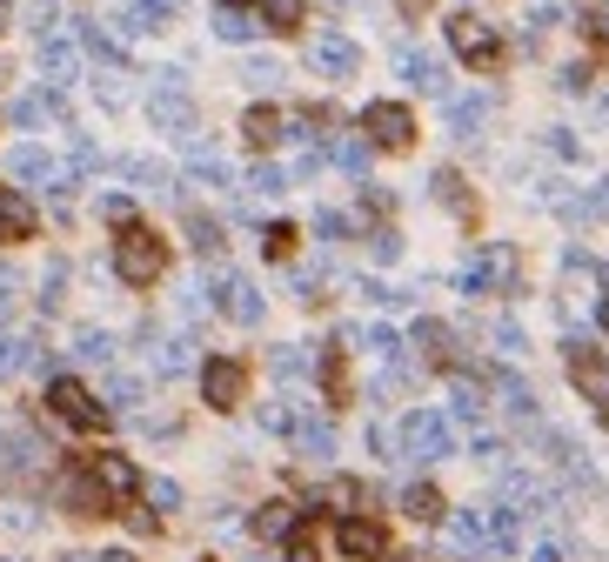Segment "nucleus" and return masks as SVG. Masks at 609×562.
I'll return each instance as SVG.
<instances>
[{"label":"nucleus","mask_w":609,"mask_h":562,"mask_svg":"<svg viewBox=\"0 0 609 562\" xmlns=\"http://www.w3.org/2000/svg\"><path fill=\"white\" fill-rule=\"evenodd\" d=\"M114 274H121L128 289H155L168 274V241L141 221H121V234H114Z\"/></svg>","instance_id":"f257e3e1"},{"label":"nucleus","mask_w":609,"mask_h":562,"mask_svg":"<svg viewBox=\"0 0 609 562\" xmlns=\"http://www.w3.org/2000/svg\"><path fill=\"white\" fill-rule=\"evenodd\" d=\"M449 449H455V435H449L442 416H429V409L402 416V429H396V456H402V462H442Z\"/></svg>","instance_id":"f03ea898"},{"label":"nucleus","mask_w":609,"mask_h":562,"mask_svg":"<svg viewBox=\"0 0 609 562\" xmlns=\"http://www.w3.org/2000/svg\"><path fill=\"white\" fill-rule=\"evenodd\" d=\"M449 48L463 54L476 74H496V67H503V34L489 27L482 14H455V21H449Z\"/></svg>","instance_id":"7ed1b4c3"},{"label":"nucleus","mask_w":609,"mask_h":562,"mask_svg":"<svg viewBox=\"0 0 609 562\" xmlns=\"http://www.w3.org/2000/svg\"><path fill=\"white\" fill-rule=\"evenodd\" d=\"M48 409H54L67 429H81V435H101V429H107V409H101V401L74 382V375H54V382H48Z\"/></svg>","instance_id":"20e7f679"},{"label":"nucleus","mask_w":609,"mask_h":562,"mask_svg":"<svg viewBox=\"0 0 609 562\" xmlns=\"http://www.w3.org/2000/svg\"><path fill=\"white\" fill-rule=\"evenodd\" d=\"M362 135L375 141V148H415V114L402 107V101H368L362 107Z\"/></svg>","instance_id":"39448f33"},{"label":"nucleus","mask_w":609,"mask_h":562,"mask_svg":"<svg viewBox=\"0 0 609 562\" xmlns=\"http://www.w3.org/2000/svg\"><path fill=\"white\" fill-rule=\"evenodd\" d=\"M569 382H576L583 401H596V409L609 416V355H596L589 342L569 335Z\"/></svg>","instance_id":"423d86ee"},{"label":"nucleus","mask_w":609,"mask_h":562,"mask_svg":"<svg viewBox=\"0 0 609 562\" xmlns=\"http://www.w3.org/2000/svg\"><path fill=\"white\" fill-rule=\"evenodd\" d=\"M242 395H248V369H242L235 355L202 361V401H208V409H235Z\"/></svg>","instance_id":"0eeeda50"},{"label":"nucleus","mask_w":609,"mask_h":562,"mask_svg":"<svg viewBox=\"0 0 609 562\" xmlns=\"http://www.w3.org/2000/svg\"><path fill=\"white\" fill-rule=\"evenodd\" d=\"M522 281V261H516V248H489V255H476L469 268H463V289L469 295H489V289H516Z\"/></svg>","instance_id":"6e6552de"},{"label":"nucleus","mask_w":609,"mask_h":562,"mask_svg":"<svg viewBox=\"0 0 609 562\" xmlns=\"http://www.w3.org/2000/svg\"><path fill=\"white\" fill-rule=\"evenodd\" d=\"M208 295H215V308H221L228 321H242V329H255V321L269 315V302H261V295H255V281H242V274H215V289H208Z\"/></svg>","instance_id":"1a4fd4ad"},{"label":"nucleus","mask_w":609,"mask_h":562,"mask_svg":"<svg viewBox=\"0 0 609 562\" xmlns=\"http://www.w3.org/2000/svg\"><path fill=\"white\" fill-rule=\"evenodd\" d=\"M309 67L328 74V80H349V74L362 67V48H355L349 34H315V40H309Z\"/></svg>","instance_id":"9d476101"},{"label":"nucleus","mask_w":609,"mask_h":562,"mask_svg":"<svg viewBox=\"0 0 609 562\" xmlns=\"http://www.w3.org/2000/svg\"><path fill=\"white\" fill-rule=\"evenodd\" d=\"M88 475L107 489V502H114V509H121V502H134V489H141L134 462H128V456H114V449H107V456H88Z\"/></svg>","instance_id":"9b49d317"},{"label":"nucleus","mask_w":609,"mask_h":562,"mask_svg":"<svg viewBox=\"0 0 609 562\" xmlns=\"http://www.w3.org/2000/svg\"><path fill=\"white\" fill-rule=\"evenodd\" d=\"M341 555L383 562L389 555V529H383V522H368V515H349V522H341Z\"/></svg>","instance_id":"f8f14e48"},{"label":"nucleus","mask_w":609,"mask_h":562,"mask_svg":"<svg viewBox=\"0 0 609 562\" xmlns=\"http://www.w3.org/2000/svg\"><path fill=\"white\" fill-rule=\"evenodd\" d=\"M396 67H402L409 88H423V94H442V101H449V74H442L436 54H423V48H396Z\"/></svg>","instance_id":"ddd939ff"},{"label":"nucleus","mask_w":609,"mask_h":562,"mask_svg":"<svg viewBox=\"0 0 609 562\" xmlns=\"http://www.w3.org/2000/svg\"><path fill=\"white\" fill-rule=\"evenodd\" d=\"M155 128H168V135H187V128H195V107H187L181 80H161V94H155Z\"/></svg>","instance_id":"4468645a"},{"label":"nucleus","mask_w":609,"mask_h":562,"mask_svg":"<svg viewBox=\"0 0 609 562\" xmlns=\"http://www.w3.org/2000/svg\"><path fill=\"white\" fill-rule=\"evenodd\" d=\"M482 120H489V94H455V101H449V135H455V141H476Z\"/></svg>","instance_id":"2eb2a0df"},{"label":"nucleus","mask_w":609,"mask_h":562,"mask_svg":"<svg viewBox=\"0 0 609 562\" xmlns=\"http://www.w3.org/2000/svg\"><path fill=\"white\" fill-rule=\"evenodd\" d=\"M415 348H423L436 369H455V361H463V348H455V335L442 329V321H415Z\"/></svg>","instance_id":"dca6fc26"},{"label":"nucleus","mask_w":609,"mask_h":562,"mask_svg":"<svg viewBox=\"0 0 609 562\" xmlns=\"http://www.w3.org/2000/svg\"><path fill=\"white\" fill-rule=\"evenodd\" d=\"M34 234V208L21 201V188L0 181V241H27Z\"/></svg>","instance_id":"f3484780"},{"label":"nucleus","mask_w":609,"mask_h":562,"mask_svg":"<svg viewBox=\"0 0 609 562\" xmlns=\"http://www.w3.org/2000/svg\"><path fill=\"white\" fill-rule=\"evenodd\" d=\"M67 509H74V515H107L114 502H107V489H101V482L81 469V475H67Z\"/></svg>","instance_id":"a211bd4d"},{"label":"nucleus","mask_w":609,"mask_h":562,"mask_svg":"<svg viewBox=\"0 0 609 562\" xmlns=\"http://www.w3.org/2000/svg\"><path fill=\"white\" fill-rule=\"evenodd\" d=\"M429 188H436L442 208H455L463 221H476V201H469V188H463V175H455V168H436V175H429Z\"/></svg>","instance_id":"6ab92c4d"},{"label":"nucleus","mask_w":609,"mask_h":562,"mask_svg":"<svg viewBox=\"0 0 609 562\" xmlns=\"http://www.w3.org/2000/svg\"><path fill=\"white\" fill-rule=\"evenodd\" d=\"M282 128H288V120H282L275 107H248V114H242V135H248L255 148H275V141H282Z\"/></svg>","instance_id":"aec40b11"},{"label":"nucleus","mask_w":609,"mask_h":562,"mask_svg":"<svg viewBox=\"0 0 609 562\" xmlns=\"http://www.w3.org/2000/svg\"><path fill=\"white\" fill-rule=\"evenodd\" d=\"M402 509L415 515V522H442V489H436V482H415V489H402Z\"/></svg>","instance_id":"412c9836"},{"label":"nucleus","mask_w":609,"mask_h":562,"mask_svg":"<svg viewBox=\"0 0 609 562\" xmlns=\"http://www.w3.org/2000/svg\"><path fill=\"white\" fill-rule=\"evenodd\" d=\"M301 14H309V0H261V27H275V34L301 27Z\"/></svg>","instance_id":"4be33fe9"},{"label":"nucleus","mask_w":609,"mask_h":562,"mask_svg":"<svg viewBox=\"0 0 609 562\" xmlns=\"http://www.w3.org/2000/svg\"><path fill=\"white\" fill-rule=\"evenodd\" d=\"M14 175L21 181H54V154L48 148H14Z\"/></svg>","instance_id":"5701e85b"},{"label":"nucleus","mask_w":609,"mask_h":562,"mask_svg":"<svg viewBox=\"0 0 609 562\" xmlns=\"http://www.w3.org/2000/svg\"><path fill=\"white\" fill-rule=\"evenodd\" d=\"M295 529V509L288 502H261L255 509V536H288Z\"/></svg>","instance_id":"b1692460"},{"label":"nucleus","mask_w":609,"mask_h":562,"mask_svg":"<svg viewBox=\"0 0 609 562\" xmlns=\"http://www.w3.org/2000/svg\"><path fill=\"white\" fill-rule=\"evenodd\" d=\"M295 241H301V234H295L288 221H269V228H261V255H269V261H288Z\"/></svg>","instance_id":"393cba45"},{"label":"nucleus","mask_w":609,"mask_h":562,"mask_svg":"<svg viewBox=\"0 0 609 562\" xmlns=\"http://www.w3.org/2000/svg\"><path fill=\"white\" fill-rule=\"evenodd\" d=\"M288 435H295V449H301V456H328V449H335V435H328L322 422H295Z\"/></svg>","instance_id":"a878e982"},{"label":"nucleus","mask_w":609,"mask_h":562,"mask_svg":"<svg viewBox=\"0 0 609 562\" xmlns=\"http://www.w3.org/2000/svg\"><path fill=\"white\" fill-rule=\"evenodd\" d=\"M41 456H48V449H41L34 435H8V469H14V475H21V469H41Z\"/></svg>","instance_id":"bb28decb"},{"label":"nucleus","mask_w":609,"mask_h":562,"mask_svg":"<svg viewBox=\"0 0 609 562\" xmlns=\"http://www.w3.org/2000/svg\"><path fill=\"white\" fill-rule=\"evenodd\" d=\"M215 34H221V40H255L261 27H255L242 8H221V14H215Z\"/></svg>","instance_id":"cd10ccee"},{"label":"nucleus","mask_w":609,"mask_h":562,"mask_svg":"<svg viewBox=\"0 0 609 562\" xmlns=\"http://www.w3.org/2000/svg\"><path fill=\"white\" fill-rule=\"evenodd\" d=\"M187 241H195L202 255H221V221H208V215H187Z\"/></svg>","instance_id":"c85d7f7f"},{"label":"nucleus","mask_w":609,"mask_h":562,"mask_svg":"<svg viewBox=\"0 0 609 562\" xmlns=\"http://www.w3.org/2000/svg\"><path fill=\"white\" fill-rule=\"evenodd\" d=\"M282 562H322L315 529H301V522H295V529H288V555H282Z\"/></svg>","instance_id":"c756f323"},{"label":"nucleus","mask_w":609,"mask_h":562,"mask_svg":"<svg viewBox=\"0 0 609 562\" xmlns=\"http://www.w3.org/2000/svg\"><path fill=\"white\" fill-rule=\"evenodd\" d=\"M41 61H48V74H54V80H67V74H74V48H67V40H54V34L41 40Z\"/></svg>","instance_id":"7c9ffc66"},{"label":"nucleus","mask_w":609,"mask_h":562,"mask_svg":"<svg viewBox=\"0 0 609 562\" xmlns=\"http://www.w3.org/2000/svg\"><path fill=\"white\" fill-rule=\"evenodd\" d=\"M322 388H328V401H349V369H341V355H322Z\"/></svg>","instance_id":"2f4dec72"},{"label":"nucleus","mask_w":609,"mask_h":562,"mask_svg":"<svg viewBox=\"0 0 609 562\" xmlns=\"http://www.w3.org/2000/svg\"><path fill=\"white\" fill-rule=\"evenodd\" d=\"M269 369H275L282 382H288V375H309V355H301V348H275V355H269Z\"/></svg>","instance_id":"473e14b6"},{"label":"nucleus","mask_w":609,"mask_h":562,"mask_svg":"<svg viewBox=\"0 0 609 562\" xmlns=\"http://www.w3.org/2000/svg\"><path fill=\"white\" fill-rule=\"evenodd\" d=\"M328 154H335V161H341V168H349V175H362V168H368V141H335Z\"/></svg>","instance_id":"72a5a7b5"},{"label":"nucleus","mask_w":609,"mask_h":562,"mask_svg":"<svg viewBox=\"0 0 609 562\" xmlns=\"http://www.w3.org/2000/svg\"><path fill=\"white\" fill-rule=\"evenodd\" d=\"M322 496H328L335 509H355V502H362V482H349V475H341V482H328Z\"/></svg>","instance_id":"f704fd0d"},{"label":"nucleus","mask_w":609,"mask_h":562,"mask_svg":"<svg viewBox=\"0 0 609 562\" xmlns=\"http://www.w3.org/2000/svg\"><path fill=\"white\" fill-rule=\"evenodd\" d=\"M583 34L609 40V0H589V8H583Z\"/></svg>","instance_id":"c9c22d12"},{"label":"nucleus","mask_w":609,"mask_h":562,"mask_svg":"<svg viewBox=\"0 0 609 562\" xmlns=\"http://www.w3.org/2000/svg\"><path fill=\"white\" fill-rule=\"evenodd\" d=\"M248 188H255V194H282L288 181H282V168H269V161H261V168L248 175Z\"/></svg>","instance_id":"e433bc0d"},{"label":"nucleus","mask_w":609,"mask_h":562,"mask_svg":"<svg viewBox=\"0 0 609 562\" xmlns=\"http://www.w3.org/2000/svg\"><path fill=\"white\" fill-rule=\"evenodd\" d=\"M503 401H509V409H516V416H529V409H536V395H529V388H522L516 375H503Z\"/></svg>","instance_id":"4c0bfd02"},{"label":"nucleus","mask_w":609,"mask_h":562,"mask_svg":"<svg viewBox=\"0 0 609 562\" xmlns=\"http://www.w3.org/2000/svg\"><path fill=\"white\" fill-rule=\"evenodd\" d=\"M368 248H375V261H396V255H402V234L383 228V234H368Z\"/></svg>","instance_id":"58836bf2"},{"label":"nucleus","mask_w":609,"mask_h":562,"mask_svg":"<svg viewBox=\"0 0 609 562\" xmlns=\"http://www.w3.org/2000/svg\"><path fill=\"white\" fill-rule=\"evenodd\" d=\"M81 40H88V54H101V61H121V48L101 34V27H81Z\"/></svg>","instance_id":"ea45409f"},{"label":"nucleus","mask_w":609,"mask_h":562,"mask_svg":"<svg viewBox=\"0 0 609 562\" xmlns=\"http://www.w3.org/2000/svg\"><path fill=\"white\" fill-rule=\"evenodd\" d=\"M128 181H147V188H168V175L155 168V161H128Z\"/></svg>","instance_id":"a19ab883"},{"label":"nucleus","mask_w":609,"mask_h":562,"mask_svg":"<svg viewBox=\"0 0 609 562\" xmlns=\"http://www.w3.org/2000/svg\"><path fill=\"white\" fill-rule=\"evenodd\" d=\"M81 355H88V361H107V355H114V342H107L101 329H88V335H81Z\"/></svg>","instance_id":"79ce46f5"},{"label":"nucleus","mask_w":609,"mask_h":562,"mask_svg":"<svg viewBox=\"0 0 609 562\" xmlns=\"http://www.w3.org/2000/svg\"><path fill=\"white\" fill-rule=\"evenodd\" d=\"M101 215H107L114 228H121V221H134V208H128V194H107V201H101Z\"/></svg>","instance_id":"37998d69"},{"label":"nucleus","mask_w":609,"mask_h":562,"mask_svg":"<svg viewBox=\"0 0 609 562\" xmlns=\"http://www.w3.org/2000/svg\"><path fill=\"white\" fill-rule=\"evenodd\" d=\"M589 80H596L589 67H562V88H569V94H589Z\"/></svg>","instance_id":"c03bdc74"},{"label":"nucleus","mask_w":609,"mask_h":562,"mask_svg":"<svg viewBox=\"0 0 609 562\" xmlns=\"http://www.w3.org/2000/svg\"><path fill=\"white\" fill-rule=\"evenodd\" d=\"M496 348L503 355H522V329H516V321H503V329H496Z\"/></svg>","instance_id":"a18cd8bd"},{"label":"nucleus","mask_w":609,"mask_h":562,"mask_svg":"<svg viewBox=\"0 0 609 562\" xmlns=\"http://www.w3.org/2000/svg\"><path fill=\"white\" fill-rule=\"evenodd\" d=\"M248 80H261V88H269V80H282V67H275V61H248Z\"/></svg>","instance_id":"49530a36"},{"label":"nucleus","mask_w":609,"mask_h":562,"mask_svg":"<svg viewBox=\"0 0 609 562\" xmlns=\"http://www.w3.org/2000/svg\"><path fill=\"white\" fill-rule=\"evenodd\" d=\"M396 8H402V14H409V21H423V14H429V8H436V0H396Z\"/></svg>","instance_id":"de8ad7c7"},{"label":"nucleus","mask_w":609,"mask_h":562,"mask_svg":"<svg viewBox=\"0 0 609 562\" xmlns=\"http://www.w3.org/2000/svg\"><path fill=\"white\" fill-rule=\"evenodd\" d=\"M94 562H134V555H128V549H107V555H94Z\"/></svg>","instance_id":"09e8293b"},{"label":"nucleus","mask_w":609,"mask_h":562,"mask_svg":"<svg viewBox=\"0 0 609 562\" xmlns=\"http://www.w3.org/2000/svg\"><path fill=\"white\" fill-rule=\"evenodd\" d=\"M0 34H8V0H0Z\"/></svg>","instance_id":"8fccbe9b"},{"label":"nucleus","mask_w":609,"mask_h":562,"mask_svg":"<svg viewBox=\"0 0 609 562\" xmlns=\"http://www.w3.org/2000/svg\"><path fill=\"white\" fill-rule=\"evenodd\" d=\"M215 8H242V0H215Z\"/></svg>","instance_id":"3c124183"},{"label":"nucleus","mask_w":609,"mask_h":562,"mask_svg":"<svg viewBox=\"0 0 609 562\" xmlns=\"http://www.w3.org/2000/svg\"><path fill=\"white\" fill-rule=\"evenodd\" d=\"M67 562H94V555H67Z\"/></svg>","instance_id":"603ef678"},{"label":"nucleus","mask_w":609,"mask_h":562,"mask_svg":"<svg viewBox=\"0 0 609 562\" xmlns=\"http://www.w3.org/2000/svg\"><path fill=\"white\" fill-rule=\"evenodd\" d=\"M602 329H609V302H602Z\"/></svg>","instance_id":"864d4df0"},{"label":"nucleus","mask_w":609,"mask_h":562,"mask_svg":"<svg viewBox=\"0 0 609 562\" xmlns=\"http://www.w3.org/2000/svg\"><path fill=\"white\" fill-rule=\"evenodd\" d=\"M602 281H609V268H602Z\"/></svg>","instance_id":"5fc2aeb1"}]
</instances>
